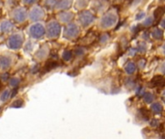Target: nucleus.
Here are the masks:
<instances>
[{"mask_svg":"<svg viewBox=\"0 0 165 139\" xmlns=\"http://www.w3.org/2000/svg\"><path fill=\"white\" fill-rule=\"evenodd\" d=\"M61 36L62 38L66 41H74L79 37L81 27L78 25L77 22H71L70 23L63 25Z\"/></svg>","mask_w":165,"mask_h":139,"instance_id":"4","label":"nucleus"},{"mask_svg":"<svg viewBox=\"0 0 165 139\" xmlns=\"http://www.w3.org/2000/svg\"><path fill=\"white\" fill-rule=\"evenodd\" d=\"M25 33L21 30H15L8 36L7 42H6V46L8 49L11 51H19L22 48L23 44L25 42Z\"/></svg>","mask_w":165,"mask_h":139,"instance_id":"1","label":"nucleus"},{"mask_svg":"<svg viewBox=\"0 0 165 139\" xmlns=\"http://www.w3.org/2000/svg\"><path fill=\"white\" fill-rule=\"evenodd\" d=\"M151 110L155 114H160L162 112L163 107L159 102H154V104H152V105H151Z\"/></svg>","mask_w":165,"mask_h":139,"instance_id":"20","label":"nucleus"},{"mask_svg":"<svg viewBox=\"0 0 165 139\" xmlns=\"http://www.w3.org/2000/svg\"><path fill=\"white\" fill-rule=\"evenodd\" d=\"M50 54V47L49 44H43L38 47L34 52V58L38 62H44Z\"/></svg>","mask_w":165,"mask_h":139,"instance_id":"10","label":"nucleus"},{"mask_svg":"<svg viewBox=\"0 0 165 139\" xmlns=\"http://www.w3.org/2000/svg\"><path fill=\"white\" fill-rule=\"evenodd\" d=\"M143 39H145V40H148L149 39V33L148 32H145L143 34Z\"/></svg>","mask_w":165,"mask_h":139,"instance_id":"36","label":"nucleus"},{"mask_svg":"<svg viewBox=\"0 0 165 139\" xmlns=\"http://www.w3.org/2000/svg\"><path fill=\"white\" fill-rule=\"evenodd\" d=\"M152 37L155 39V40H160L163 38V31L159 28H155L151 33Z\"/></svg>","mask_w":165,"mask_h":139,"instance_id":"21","label":"nucleus"},{"mask_svg":"<svg viewBox=\"0 0 165 139\" xmlns=\"http://www.w3.org/2000/svg\"><path fill=\"white\" fill-rule=\"evenodd\" d=\"M144 94H145V91H144L143 87H138L137 90H136V95L140 96V97H143Z\"/></svg>","mask_w":165,"mask_h":139,"instance_id":"31","label":"nucleus"},{"mask_svg":"<svg viewBox=\"0 0 165 139\" xmlns=\"http://www.w3.org/2000/svg\"><path fill=\"white\" fill-rule=\"evenodd\" d=\"M153 22H154V19L153 17H147V19L144 20L143 22V26H146V27H148V26H151Z\"/></svg>","mask_w":165,"mask_h":139,"instance_id":"29","label":"nucleus"},{"mask_svg":"<svg viewBox=\"0 0 165 139\" xmlns=\"http://www.w3.org/2000/svg\"><path fill=\"white\" fill-rule=\"evenodd\" d=\"M117 20H118V17H117V14L115 12L108 11L100 19L98 25H100L101 29L106 30L115 25L117 23Z\"/></svg>","mask_w":165,"mask_h":139,"instance_id":"9","label":"nucleus"},{"mask_svg":"<svg viewBox=\"0 0 165 139\" xmlns=\"http://www.w3.org/2000/svg\"><path fill=\"white\" fill-rule=\"evenodd\" d=\"M26 34L29 39L34 41H41L46 38V22H31L26 28Z\"/></svg>","mask_w":165,"mask_h":139,"instance_id":"2","label":"nucleus"},{"mask_svg":"<svg viewBox=\"0 0 165 139\" xmlns=\"http://www.w3.org/2000/svg\"><path fill=\"white\" fill-rule=\"evenodd\" d=\"M73 5V0H56L54 6V12L58 13L61 11L71 10Z\"/></svg>","mask_w":165,"mask_h":139,"instance_id":"13","label":"nucleus"},{"mask_svg":"<svg viewBox=\"0 0 165 139\" xmlns=\"http://www.w3.org/2000/svg\"><path fill=\"white\" fill-rule=\"evenodd\" d=\"M20 2H21V4L23 6H28V7H30V6L34 5V4H37L38 0H20Z\"/></svg>","mask_w":165,"mask_h":139,"instance_id":"27","label":"nucleus"},{"mask_svg":"<svg viewBox=\"0 0 165 139\" xmlns=\"http://www.w3.org/2000/svg\"><path fill=\"white\" fill-rule=\"evenodd\" d=\"M135 64L133 62H128L125 67V71L128 74H132L134 72H135Z\"/></svg>","mask_w":165,"mask_h":139,"instance_id":"23","label":"nucleus"},{"mask_svg":"<svg viewBox=\"0 0 165 139\" xmlns=\"http://www.w3.org/2000/svg\"><path fill=\"white\" fill-rule=\"evenodd\" d=\"M37 41H34L32 39H28V40H25L24 44H23V47L21 49L24 51L25 53L27 54H31L35 52L36 47H37V44H36Z\"/></svg>","mask_w":165,"mask_h":139,"instance_id":"14","label":"nucleus"},{"mask_svg":"<svg viewBox=\"0 0 165 139\" xmlns=\"http://www.w3.org/2000/svg\"><path fill=\"white\" fill-rule=\"evenodd\" d=\"M96 17L93 12L89 10H82L77 15V23L81 28L87 29L95 22Z\"/></svg>","mask_w":165,"mask_h":139,"instance_id":"7","label":"nucleus"},{"mask_svg":"<svg viewBox=\"0 0 165 139\" xmlns=\"http://www.w3.org/2000/svg\"><path fill=\"white\" fill-rule=\"evenodd\" d=\"M144 66H145V61H142V60H141L140 61V68H142V67H144Z\"/></svg>","mask_w":165,"mask_h":139,"instance_id":"40","label":"nucleus"},{"mask_svg":"<svg viewBox=\"0 0 165 139\" xmlns=\"http://www.w3.org/2000/svg\"><path fill=\"white\" fill-rule=\"evenodd\" d=\"M160 69H161V72H162L163 74H165V61L162 63V65H161V68Z\"/></svg>","mask_w":165,"mask_h":139,"instance_id":"37","label":"nucleus"},{"mask_svg":"<svg viewBox=\"0 0 165 139\" xmlns=\"http://www.w3.org/2000/svg\"><path fill=\"white\" fill-rule=\"evenodd\" d=\"M10 16L15 24H22L28 22V10L23 5L14 7L12 9Z\"/></svg>","mask_w":165,"mask_h":139,"instance_id":"6","label":"nucleus"},{"mask_svg":"<svg viewBox=\"0 0 165 139\" xmlns=\"http://www.w3.org/2000/svg\"><path fill=\"white\" fill-rule=\"evenodd\" d=\"M141 1H142V0H133L132 5H133V6H136V5L139 4V3H140Z\"/></svg>","mask_w":165,"mask_h":139,"instance_id":"38","label":"nucleus"},{"mask_svg":"<svg viewBox=\"0 0 165 139\" xmlns=\"http://www.w3.org/2000/svg\"><path fill=\"white\" fill-rule=\"evenodd\" d=\"M143 99H144V101L147 102V104H151V102L154 101L155 96L153 95V93H151V92H146L143 95Z\"/></svg>","mask_w":165,"mask_h":139,"instance_id":"24","label":"nucleus"},{"mask_svg":"<svg viewBox=\"0 0 165 139\" xmlns=\"http://www.w3.org/2000/svg\"><path fill=\"white\" fill-rule=\"evenodd\" d=\"M56 0H44L43 3V7L46 10H50V11H54V6H55Z\"/></svg>","mask_w":165,"mask_h":139,"instance_id":"19","label":"nucleus"},{"mask_svg":"<svg viewBox=\"0 0 165 139\" xmlns=\"http://www.w3.org/2000/svg\"><path fill=\"white\" fill-rule=\"evenodd\" d=\"M160 1H164V0H160Z\"/></svg>","mask_w":165,"mask_h":139,"instance_id":"43","label":"nucleus"},{"mask_svg":"<svg viewBox=\"0 0 165 139\" xmlns=\"http://www.w3.org/2000/svg\"><path fill=\"white\" fill-rule=\"evenodd\" d=\"M15 31V22L12 19H3L0 20V34L10 35Z\"/></svg>","mask_w":165,"mask_h":139,"instance_id":"12","label":"nucleus"},{"mask_svg":"<svg viewBox=\"0 0 165 139\" xmlns=\"http://www.w3.org/2000/svg\"><path fill=\"white\" fill-rule=\"evenodd\" d=\"M91 0H73V7L74 8V10L76 11H82L87 9V7L89 6Z\"/></svg>","mask_w":165,"mask_h":139,"instance_id":"15","label":"nucleus"},{"mask_svg":"<svg viewBox=\"0 0 165 139\" xmlns=\"http://www.w3.org/2000/svg\"><path fill=\"white\" fill-rule=\"evenodd\" d=\"M145 17V12H140V13H138L135 17V19L136 20H140Z\"/></svg>","mask_w":165,"mask_h":139,"instance_id":"32","label":"nucleus"},{"mask_svg":"<svg viewBox=\"0 0 165 139\" xmlns=\"http://www.w3.org/2000/svg\"><path fill=\"white\" fill-rule=\"evenodd\" d=\"M56 19L62 24V25H66V24L70 23L71 22H73L74 17H76V15H74L73 12H71V10H67V11H61L56 13Z\"/></svg>","mask_w":165,"mask_h":139,"instance_id":"11","label":"nucleus"},{"mask_svg":"<svg viewBox=\"0 0 165 139\" xmlns=\"http://www.w3.org/2000/svg\"><path fill=\"white\" fill-rule=\"evenodd\" d=\"M73 56V52L71 50H68V49H65L62 51L61 53V58L64 62H69L71 61V58Z\"/></svg>","mask_w":165,"mask_h":139,"instance_id":"18","label":"nucleus"},{"mask_svg":"<svg viewBox=\"0 0 165 139\" xmlns=\"http://www.w3.org/2000/svg\"><path fill=\"white\" fill-rule=\"evenodd\" d=\"M160 25H161V27H162V28H164V29H165V17H164V19H163L162 20H161Z\"/></svg>","mask_w":165,"mask_h":139,"instance_id":"39","label":"nucleus"},{"mask_svg":"<svg viewBox=\"0 0 165 139\" xmlns=\"http://www.w3.org/2000/svg\"><path fill=\"white\" fill-rule=\"evenodd\" d=\"M162 98H163V101H164V102H165V91H164L163 94H162Z\"/></svg>","mask_w":165,"mask_h":139,"instance_id":"41","label":"nucleus"},{"mask_svg":"<svg viewBox=\"0 0 165 139\" xmlns=\"http://www.w3.org/2000/svg\"><path fill=\"white\" fill-rule=\"evenodd\" d=\"M17 56L11 52L0 54V72H8V71L14 67Z\"/></svg>","mask_w":165,"mask_h":139,"instance_id":"8","label":"nucleus"},{"mask_svg":"<svg viewBox=\"0 0 165 139\" xmlns=\"http://www.w3.org/2000/svg\"><path fill=\"white\" fill-rule=\"evenodd\" d=\"M46 14L47 11L43 6L39 4H34L30 6V9L28 10V22H44L46 17Z\"/></svg>","mask_w":165,"mask_h":139,"instance_id":"5","label":"nucleus"},{"mask_svg":"<svg viewBox=\"0 0 165 139\" xmlns=\"http://www.w3.org/2000/svg\"><path fill=\"white\" fill-rule=\"evenodd\" d=\"M162 49H163V53L165 54V43H164V44H163V47H162Z\"/></svg>","mask_w":165,"mask_h":139,"instance_id":"42","label":"nucleus"},{"mask_svg":"<svg viewBox=\"0 0 165 139\" xmlns=\"http://www.w3.org/2000/svg\"><path fill=\"white\" fill-rule=\"evenodd\" d=\"M83 53H84V48L83 47H78L76 50V55H82Z\"/></svg>","mask_w":165,"mask_h":139,"instance_id":"33","label":"nucleus"},{"mask_svg":"<svg viewBox=\"0 0 165 139\" xmlns=\"http://www.w3.org/2000/svg\"><path fill=\"white\" fill-rule=\"evenodd\" d=\"M164 11H165V10H164V8H163V7H159V8H157V10L155 11V13H154L155 19H160V17L163 16Z\"/></svg>","mask_w":165,"mask_h":139,"instance_id":"26","label":"nucleus"},{"mask_svg":"<svg viewBox=\"0 0 165 139\" xmlns=\"http://www.w3.org/2000/svg\"><path fill=\"white\" fill-rule=\"evenodd\" d=\"M12 97V88L10 87H7V88H5L3 91L0 94V101L1 102H6L8 101L9 99H11Z\"/></svg>","mask_w":165,"mask_h":139,"instance_id":"16","label":"nucleus"},{"mask_svg":"<svg viewBox=\"0 0 165 139\" xmlns=\"http://www.w3.org/2000/svg\"><path fill=\"white\" fill-rule=\"evenodd\" d=\"M23 105V101L22 99H17V101H15L13 104H11L12 107H16V108H19L20 106H22Z\"/></svg>","mask_w":165,"mask_h":139,"instance_id":"28","label":"nucleus"},{"mask_svg":"<svg viewBox=\"0 0 165 139\" xmlns=\"http://www.w3.org/2000/svg\"><path fill=\"white\" fill-rule=\"evenodd\" d=\"M137 47L136 48H130V52H128V54H130V56H132V55H134V54H135L136 52H137Z\"/></svg>","mask_w":165,"mask_h":139,"instance_id":"34","label":"nucleus"},{"mask_svg":"<svg viewBox=\"0 0 165 139\" xmlns=\"http://www.w3.org/2000/svg\"><path fill=\"white\" fill-rule=\"evenodd\" d=\"M62 24L56 19H50L46 23V39L49 41H55L61 37Z\"/></svg>","mask_w":165,"mask_h":139,"instance_id":"3","label":"nucleus"},{"mask_svg":"<svg viewBox=\"0 0 165 139\" xmlns=\"http://www.w3.org/2000/svg\"><path fill=\"white\" fill-rule=\"evenodd\" d=\"M93 8L95 9L97 12H101L103 9V4L101 0H96V1L93 2Z\"/></svg>","mask_w":165,"mask_h":139,"instance_id":"25","label":"nucleus"},{"mask_svg":"<svg viewBox=\"0 0 165 139\" xmlns=\"http://www.w3.org/2000/svg\"><path fill=\"white\" fill-rule=\"evenodd\" d=\"M107 39H108V36H107L106 34H104V35H103L101 37V43H103V42L105 43V42L107 41Z\"/></svg>","mask_w":165,"mask_h":139,"instance_id":"35","label":"nucleus"},{"mask_svg":"<svg viewBox=\"0 0 165 139\" xmlns=\"http://www.w3.org/2000/svg\"><path fill=\"white\" fill-rule=\"evenodd\" d=\"M20 81L21 79L19 76H13L9 79V85H10V88H16L19 85Z\"/></svg>","mask_w":165,"mask_h":139,"instance_id":"22","label":"nucleus"},{"mask_svg":"<svg viewBox=\"0 0 165 139\" xmlns=\"http://www.w3.org/2000/svg\"><path fill=\"white\" fill-rule=\"evenodd\" d=\"M165 83V78L160 76V75H157L152 79L151 81V85L152 87H157V86H163V84Z\"/></svg>","mask_w":165,"mask_h":139,"instance_id":"17","label":"nucleus"},{"mask_svg":"<svg viewBox=\"0 0 165 139\" xmlns=\"http://www.w3.org/2000/svg\"><path fill=\"white\" fill-rule=\"evenodd\" d=\"M137 50L139 52H145L147 50V46L145 43H139L138 44V47H137Z\"/></svg>","mask_w":165,"mask_h":139,"instance_id":"30","label":"nucleus"}]
</instances>
